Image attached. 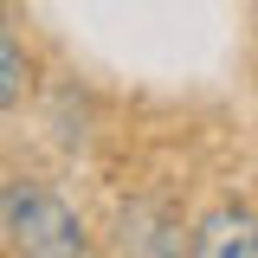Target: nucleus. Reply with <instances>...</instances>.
<instances>
[{
  "mask_svg": "<svg viewBox=\"0 0 258 258\" xmlns=\"http://www.w3.org/2000/svg\"><path fill=\"white\" fill-rule=\"evenodd\" d=\"M0 232L13 258H91V232L78 207L58 200L45 181H7L0 187Z\"/></svg>",
  "mask_w": 258,
  "mask_h": 258,
  "instance_id": "1",
  "label": "nucleus"
},
{
  "mask_svg": "<svg viewBox=\"0 0 258 258\" xmlns=\"http://www.w3.org/2000/svg\"><path fill=\"white\" fill-rule=\"evenodd\" d=\"M194 258H258V213L252 207H213L194 226Z\"/></svg>",
  "mask_w": 258,
  "mask_h": 258,
  "instance_id": "2",
  "label": "nucleus"
},
{
  "mask_svg": "<svg viewBox=\"0 0 258 258\" xmlns=\"http://www.w3.org/2000/svg\"><path fill=\"white\" fill-rule=\"evenodd\" d=\"M123 252L129 258H187L194 232H181V220H168L161 207H129L123 213Z\"/></svg>",
  "mask_w": 258,
  "mask_h": 258,
  "instance_id": "3",
  "label": "nucleus"
},
{
  "mask_svg": "<svg viewBox=\"0 0 258 258\" xmlns=\"http://www.w3.org/2000/svg\"><path fill=\"white\" fill-rule=\"evenodd\" d=\"M20 97H26V52H20L13 20H7V7H0V110H13Z\"/></svg>",
  "mask_w": 258,
  "mask_h": 258,
  "instance_id": "4",
  "label": "nucleus"
}]
</instances>
